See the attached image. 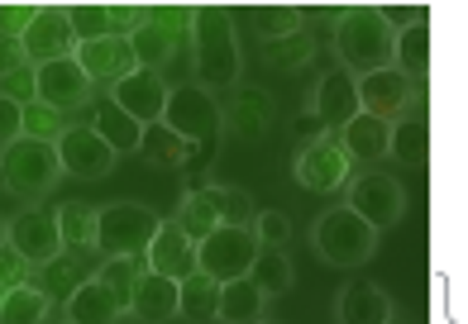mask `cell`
<instances>
[{
  "label": "cell",
  "mask_w": 468,
  "mask_h": 324,
  "mask_svg": "<svg viewBox=\"0 0 468 324\" xmlns=\"http://www.w3.org/2000/svg\"><path fill=\"white\" fill-rule=\"evenodd\" d=\"M38 5H0V34L5 38H25V29L34 25Z\"/></svg>",
  "instance_id": "f6af8a7d"
},
{
  "label": "cell",
  "mask_w": 468,
  "mask_h": 324,
  "mask_svg": "<svg viewBox=\"0 0 468 324\" xmlns=\"http://www.w3.org/2000/svg\"><path fill=\"white\" fill-rule=\"evenodd\" d=\"M173 225L186 234L191 244H201V239H210V234L220 229V214H216V205L206 201V191H186V196L177 201V210H173Z\"/></svg>",
  "instance_id": "1f68e13d"
},
{
  "label": "cell",
  "mask_w": 468,
  "mask_h": 324,
  "mask_svg": "<svg viewBox=\"0 0 468 324\" xmlns=\"http://www.w3.org/2000/svg\"><path fill=\"white\" fill-rule=\"evenodd\" d=\"M244 72L239 34L225 5H191V77L201 91H234Z\"/></svg>",
  "instance_id": "7a4b0ae2"
},
{
  "label": "cell",
  "mask_w": 468,
  "mask_h": 324,
  "mask_svg": "<svg viewBox=\"0 0 468 324\" xmlns=\"http://www.w3.org/2000/svg\"><path fill=\"white\" fill-rule=\"evenodd\" d=\"M130 310H134L144 324L177 319V282H173V277H158V272H144V277H139V287H134Z\"/></svg>",
  "instance_id": "603a6c76"
},
{
  "label": "cell",
  "mask_w": 468,
  "mask_h": 324,
  "mask_svg": "<svg viewBox=\"0 0 468 324\" xmlns=\"http://www.w3.org/2000/svg\"><path fill=\"white\" fill-rule=\"evenodd\" d=\"M10 248L25 257L29 267H44L48 257L62 253L58 214H53V210H38V205H29L25 214H15V220H10Z\"/></svg>",
  "instance_id": "9a60e30c"
},
{
  "label": "cell",
  "mask_w": 468,
  "mask_h": 324,
  "mask_svg": "<svg viewBox=\"0 0 468 324\" xmlns=\"http://www.w3.org/2000/svg\"><path fill=\"white\" fill-rule=\"evenodd\" d=\"M335 139H339V148H345L354 162H378L382 153H388L392 124H388V120H373V115L358 110L345 129H335Z\"/></svg>",
  "instance_id": "7402d4cb"
},
{
  "label": "cell",
  "mask_w": 468,
  "mask_h": 324,
  "mask_svg": "<svg viewBox=\"0 0 468 324\" xmlns=\"http://www.w3.org/2000/svg\"><path fill=\"white\" fill-rule=\"evenodd\" d=\"M163 229V214H154L139 201H111L96 205V248L105 257H134L154 244V234Z\"/></svg>",
  "instance_id": "8992f818"
},
{
  "label": "cell",
  "mask_w": 468,
  "mask_h": 324,
  "mask_svg": "<svg viewBox=\"0 0 468 324\" xmlns=\"http://www.w3.org/2000/svg\"><path fill=\"white\" fill-rule=\"evenodd\" d=\"M38 100L53 105V110H81V105H91V77L81 72L77 53L72 57H58V62H44L38 68Z\"/></svg>",
  "instance_id": "5bb4252c"
},
{
  "label": "cell",
  "mask_w": 468,
  "mask_h": 324,
  "mask_svg": "<svg viewBox=\"0 0 468 324\" xmlns=\"http://www.w3.org/2000/svg\"><path fill=\"white\" fill-rule=\"evenodd\" d=\"M392 53H397V29L382 19L378 5H345L335 15V57L345 72L354 77L382 72L392 68Z\"/></svg>",
  "instance_id": "3957f363"
},
{
  "label": "cell",
  "mask_w": 468,
  "mask_h": 324,
  "mask_svg": "<svg viewBox=\"0 0 468 324\" xmlns=\"http://www.w3.org/2000/svg\"><path fill=\"white\" fill-rule=\"evenodd\" d=\"M19 124H25V105H15L0 96V148H10L19 139Z\"/></svg>",
  "instance_id": "bcb514c9"
},
{
  "label": "cell",
  "mask_w": 468,
  "mask_h": 324,
  "mask_svg": "<svg viewBox=\"0 0 468 324\" xmlns=\"http://www.w3.org/2000/svg\"><path fill=\"white\" fill-rule=\"evenodd\" d=\"M25 57L34 68L44 62H58V57H72L77 38H72V19H68V5H38L34 10V25L25 29Z\"/></svg>",
  "instance_id": "4fadbf2b"
},
{
  "label": "cell",
  "mask_w": 468,
  "mask_h": 324,
  "mask_svg": "<svg viewBox=\"0 0 468 324\" xmlns=\"http://www.w3.org/2000/svg\"><path fill=\"white\" fill-rule=\"evenodd\" d=\"M296 139H302V143L321 139V120H315V115H302V120H296Z\"/></svg>",
  "instance_id": "681fc988"
},
{
  "label": "cell",
  "mask_w": 468,
  "mask_h": 324,
  "mask_svg": "<svg viewBox=\"0 0 468 324\" xmlns=\"http://www.w3.org/2000/svg\"><path fill=\"white\" fill-rule=\"evenodd\" d=\"M77 257H81V253H68V248H62L58 257H48L44 267H34V287L44 291L48 300H53V296H58V300H68L81 282H87V277L77 272Z\"/></svg>",
  "instance_id": "836d02e7"
},
{
  "label": "cell",
  "mask_w": 468,
  "mask_h": 324,
  "mask_svg": "<svg viewBox=\"0 0 468 324\" xmlns=\"http://www.w3.org/2000/svg\"><path fill=\"white\" fill-rule=\"evenodd\" d=\"M25 282H29V263L10 244H0V300H5L15 287H25Z\"/></svg>",
  "instance_id": "ee69618b"
},
{
  "label": "cell",
  "mask_w": 468,
  "mask_h": 324,
  "mask_svg": "<svg viewBox=\"0 0 468 324\" xmlns=\"http://www.w3.org/2000/svg\"><path fill=\"white\" fill-rule=\"evenodd\" d=\"M68 115L62 110H53V105H44V100H34V105H25V124H19V139H34V143H58L62 134H68Z\"/></svg>",
  "instance_id": "f35d334b"
},
{
  "label": "cell",
  "mask_w": 468,
  "mask_h": 324,
  "mask_svg": "<svg viewBox=\"0 0 468 324\" xmlns=\"http://www.w3.org/2000/svg\"><path fill=\"white\" fill-rule=\"evenodd\" d=\"M91 129L115 148V158H124V153H139V139H144V124L139 120H130L120 110L115 100H105L101 110H96V120H91Z\"/></svg>",
  "instance_id": "f546056e"
},
{
  "label": "cell",
  "mask_w": 468,
  "mask_h": 324,
  "mask_svg": "<svg viewBox=\"0 0 468 324\" xmlns=\"http://www.w3.org/2000/svg\"><path fill=\"white\" fill-rule=\"evenodd\" d=\"M81 72L91 77V86H120L124 77L139 72V57H134V43L130 38H96V43H81L77 48Z\"/></svg>",
  "instance_id": "2e32d148"
},
{
  "label": "cell",
  "mask_w": 468,
  "mask_h": 324,
  "mask_svg": "<svg viewBox=\"0 0 468 324\" xmlns=\"http://www.w3.org/2000/svg\"><path fill=\"white\" fill-rule=\"evenodd\" d=\"M53 148H58V162H62V172H68V177L101 182V177H111V172H115V148L105 143L91 124H72Z\"/></svg>",
  "instance_id": "8fae6325"
},
{
  "label": "cell",
  "mask_w": 468,
  "mask_h": 324,
  "mask_svg": "<svg viewBox=\"0 0 468 324\" xmlns=\"http://www.w3.org/2000/svg\"><path fill=\"white\" fill-rule=\"evenodd\" d=\"M311 244L321 253V263H330V267H364L378 253V229H368L349 205H335L315 220Z\"/></svg>",
  "instance_id": "5b68a950"
},
{
  "label": "cell",
  "mask_w": 468,
  "mask_h": 324,
  "mask_svg": "<svg viewBox=\"0 0 468 324\" xmlns=\"http://www.w3.org/2000/svg\"><path fill=\"white\" fill-rule=\"evenodd\" d=\"M48 319H53V300L34 282L15 287L5 300H0V324H48Z\"/></svg>",
  "instance_id": "d6a6232c"
},
{
  "label": "cell",
  "mask_w": 468,
  "mask_h": 324,
  "mask_svg": "<svg viewBox=\"0 0 468 324\" xmlns=\"http://www.w3.org/2000/svg\"><path fill=\"white\" fill-rule=\"evenodd\" d=\"M382 10V19L401 34V29H411V25H425V10H416V5H378Z\"/></svg>",
  "instance_id": "7dc6e473"
},
{
  "label": "cell",
  "mask_w": 468,
  "mask_h": 324,
  "mask_svg": "<svg viewBox=\"0 0 468 324\" xmlns=\"http://www.w3.org/2000/svg\"><path fill=\"white\" fill-rule=\"evenodd\" d=\"M25 43H19V38H5V34H0V77H5V72H15V68H25Z\"/></svg>",
  "instance_id": "c3c4849f"
},
{
  "label": "cell",
  "mask_w": 468,
  "mask_h": 324,
  "mask_svg": "<svg viewBox=\"0 0 468 324\" xmlns=\"http://www.w3.org/2000/svg\"><path fill=\"white\" fill-rule=\"evenodd\" d=\"M130 43L139 68L154 72L167 91L191 81V5H148V19Z\"/></svg>",
  "instance_id": "6da1fadb"
},
{
  "label": "cell",
  "mask_w": 468,
  "mask_h": 324,
  "mask_svg": "<svg viewBox=\"0 0 468 324\" xmlns=\"http://www.w3.org/2000/svg\"><path fill=\"white\" fill-rule=\"evenodd\" d=\"M0 244H10V220L0 214Z\"/></svg>",
  "instance_id": "f907efd6"
},
{
  "label": "cell",
  "mask_w": 468,
  "mask_h": 324,
  "mask_svg": "<svg viewBox=\"0 0 468 324\" xmlns=\"http://www.w3.org/2000/svg\"><path fill=\"white\" fill-rule=\"evenodd\" d=\"M416 105V81L401 77L397 68H382V72H368L358 77V110L373 115V120H407V110Z\"/></svg>",
  "instance_id": "7c38bea8"
},
{
  "label": "cell",
  "mask_w": 468,
  "mask_h": 324,
  "mask_svg": "<svg viewBox=\"0 0 468 324\" xmlns=\"http://www.w3.org/2000/svg\"><path fill=\"white\" fill-rule=\"evenodd\" d=\"M253 29H259L263 43L287 38V34H302L306 29V10L302 5H259V10H253Z\"/></svg>",
  "instance_id": "74e56055"
},
{
  "label": "cell",
  "mask_w": 468,
  "mask_h": 324,
  "mask_svg": "<svg viewBox=\"0 0 468 324\" xmlns=\"http://www.w3.org/2000/svg\"><path fill=\"white\" fill-rule=\"evenodd\" d=\"M111 100L120 105L130 120H139V124H158L163 120V110H167V86L154 77V72H134V77H124L120 86H111Z\"/></svg>",
  "instance_id": "ffe728a7"
},
{
  "label": "cell",
  "mask_w": 468,
  "mask_h": 324,
  "mask_svg": "<svg viewBox=\"0 0 468 324\" xmlns=\"http://www.w3.org/2000/svg\"><path fill=\"white\" fill-rule=\"evenodd\" d=\"M53 214H58V239H62L68 253H91L96 248V205L62 201Z\"/></svg>",
  "instance_id": "4316f807"
},
{
  "label": "cell",
  "mask_w": 468,
  "mask_h": 324,
  "mask_svg": "<svg viewBox=\"0 0 468 324\" xmlns=\"http://www.w3.org/2000/svg\"><path fill=\"white\" fill-rule=\"evenodd\" d=\"M148 272V257L144 253H134V257H105V263L91 272L96 282L111 291V300H115V310L120 315H130V300H134V287H139V277Z\"/></svg>",
  "instance_id": "cb8c5ba5"
},
{
  "label": "cell",
  "mask_w": 468,
  "mask_h": 324,
  "mask_svg": "<svg viewBox=\"0 0 468 324\" xmlns=\"http://www.w3.org/2000/svg\"><path fill=\"white\" fill-rule=\"evenodd\" d=\"M144 257H148V272L173 277V282H186L191 272H201L197 267V244H191L173 220H163V229L154 234V244L144 248Z\"/></svg>",
  "instance_id": "d6986e66"
},
{
  "label": "cell",
  "mask_w": 468,
  "mask_h": 324,
  "mask_svg": "<svg viewBox=\"0 0 468 324\" xmlns=\"http://www.w3.org/2000/svg\"><path fill=\"white\" fill-rule=\"evenodd\" d=\"M220 124L244 143L263 139L272 129V96L263 91V86H234L229 100L220 105Z\"/></svg>",
  "instance_id": "e0dca14e"
},
{
  "label": "cell",
  "mask_w": 468,
  "mask_h": 324,
  "mask_svg": "<svg viewBox=\"0 0 468 324\" xmlns=\"http://www.w3.org/2000/svg\"><path fill=\"white\" fill-rule=\"evenodd\" d=\"M0 96L15 100V105H34L38 100V68L34 62H25V68H15L0 77Z\"/></svg>",
  "instance_id": "b9f144b4"
},
{
  "label": "cell",
  "mask_w": 468,
  "mask_h": 324,
  "mask_svg": "<svg viewBox=\"0 0 468 324\" xmlns=\"http://www.w3.org/2000/svg\"><path fill=\"white\" fill-rule=\"evenodd\" d=\"M311 115L321 120L325 129H345V124L358 115V77L345 72V68H330L321 81H315Z\"/></svg>",
  "instance_id": "ac0fdd59"
},
{
  "label": "cell",
  "mask_w": 468,
  "mask_h": 324,
  "mask_svg": "<svg viewBox=\"0 0 468 324\" xmlns=\"http://www.w3.org/2000/svg\"><path fill=\"white\" fill-rule=\"evenodd\" d=\"M392 315L397 306L378 282H354L335 296V324H388Z\"/></svg>",
  "instance_id": "44dd1931"
},
{
  "label": "cell",
  "mask_w": 468,
  "mask_h": 324,
  "mask_svg": "<svg viewBox=\"0 0 468 324\" xmlns=\"http://www.w3.org/2000/svg\"><path fill=\"white\" fill-rule=\"evenodd\" d=\"M62 315H68V324H115V319H120L111 291H105L96 277H87V282H81L68 300H62Z\"/></svg>",
  "instance_id": "d4e9b609"
},
{
  "label": "cell",
  "mask_w": 468,
  "mask_h": 324,
  "mask_svg": "<svg viewBox=\"0 0 468 324\" xmlns=\"http://www.w3.org/2000/svg\"><path fill=\"white\" fill-rule=\"evenodd\" d=\"M268 57L278 62L282 72H296V68H306V62L315 57V38L302 29V34H287V38H272L268 43Z\"/></svg>",
  "instance_id": "60d3db41"
},
{
  "label": "cell",
  "mask_w": 468,
  "mask_h": 324,
  "mask_svg": "<svg viewBox=\"0 0 468 324\" xmlns=\"http://www.w3.org/2000/svg\"><path fill=\"white\" fill-rule=\"evenodd\" d=\"M349 191V210L364 220L368 229H392L401 214H407V191H401L392 177H382V172H358V177L345 186Z\"/></svg>",
  "instance_id": "30bf717a"
},
{
  "label": "cell",
  "mask_w": 468,
  "mask_h": 324,
  "mask_svg": "<svg viewBox=\"0 0 468 324\" xmlns=\"http://www.w3.org/2000/svg\"><path fill=\"white\" fill-rule=\"evenodd\" d=\"M425 153H431V129H425V120H420V115L397 120V124H392V139H388V158L407 162V167H420Z\"/></svg>",
  "instance_id": "e575fe53"
},
{
  "label": "cell",
  "mask_w": 468,
  "mask_h": 324,
  "mask_svg": "<svg viewBox=\"0 0 468 324\" xmlns=\"http://www.w3.org/2000/svg\"><path fill=\"white\" fill-rule=\"evenodd\" d=\"M354 177H358L354 158L339 148L335 129L321 134V139H311V143H302V148H296V158H292V182L302 191H321V196H330V191H345Z\"/></svg>",
  "instance_id": "ba28073f"
},
{
  "label": "cell",
  "mask_w": 468,
  "mask_h": 324,
  "mask_svg": "<svg viewBox=\"0 0 468 324\" xmlns=\"http://www.w3.org/2000/svg\"><path fill=\"white\" fill-rule=\"evenodd\" d=\"M253 253H259L253 229H229V225H220L210 239L197 244V267L210 277V282L225 287V282H239V277H249Z\"/></svg>",
  "instance_id": "9c48e42d"
},
{
  "label": "cell",
  "mask_w": 468,
  "mask_h": 324,
  "mask_svg": "<svg viewBox=\"0 0 468 324\" xmlns=\"http://www.w3.org/2000/svg\"><path fill=\"white\" fill-rule=\"evenodd\" d=\"M425 62H431V29H425V25H411V29H401V34H397V53H392V68H397L401 77L420 81V77H425Z\"/></svg>",
  "instance_id": "d590c367"
},
{
  "label": "cell",
  "mask_w": 468,
  "mask_h": 324,
  "mask_svg": "<svg viewBox=\"0 0 468 324\" xmlns=\"http://www.w3.org/2000/svg\"><path fill=\"white\" fill-rule=\"evenodd\" d=\"M177 315L191 324H210L220 315V282H210L206 272H191L186 282H177Z\"/></svg>",
  "instance_id": "484cf974"
},
{
  "label": "cell",
  "mask_w": 468,
  "mask_h": 324,
  "mask_svg": "<svg viewBox=\"0 0 468 324\" xmlns=\"http://www.w3.org/2000/svg\"><path fill=\"white\" fill-rule=\"evenodd\" d=\"M259 324H278V319H259Z\"/></svg>",
  "instance_id": "f5cc1de1"
},
{
  "label": "cell",
  "mask_w": 468,
  "mask_h": 324,
  "mask_svg": "<svg viewBox=\"0 0 468 324\" xmlns=\"http://www.w3.org/2000/svg\"><path fill=\"white\" fill-rule=\"evenodd\" d=\"M139 153H144V162H154V167H186L191 158H197V148H191L182 134H173V129L158 120V124H144Z\"/></svg>",
  "instance_id": "83f0119b"
},
{
  "label": "cell",
  "mask_w": 468,
  "mask_h": 324,
  "mask_svg": "<svg viewBox=\"0 0 468 324\" xmlns=\"http://www.w3.org/2000/svg\"><path fill=\"white\" fill-rule=\"evenodd\" d=\"M163 124L173 129V134H182L197 153H210V148L220 143L225 124H220V100L201 91L197 81L177 86V91H167V110H163Z\"/></svg>",
  "instance_id": "52a82bcc"
},
{
  "label": "cell",
  "mask_w": 468,
  "mask_h": 324,
  "mask_svg": "<svg viewBox=\"0 0 468 324\" xmlns=\"http://www.w3.org/2000/svg\"><path fill=\"white\" fill-rule=\"evenodd\" d=\"M388 324H407V319H397V315H392V319H388Z\"/></svg>",
  "instance_id": "816d5d0a"
},
{
  "label": "cell",
  "mask_w": 468,
  "mask_h": 324,
  "mask_svg": "<svg viewBox=\"0 0 468 324\" xmlns=\"http://www.w3.org/2000/svg\"><path fill=\"white\" fill-rule=\"evenodd\" d=\"M206 201L216 205L220 225H229V229H249V225H253V214H259V205H253L249 191H239V186H225V182L206 186Z\"/></svg>",
  "instance_id": "8d00e7d4"
},
{
  "label": "cell",
  "mask_w": 468,
  "mask_h": 324,
  "mask_svg": "<svg viewBox=\"0 0 468 324\" xmlns=\"http://www.w3.org/2000/svg\"><path fill=\"white\" fill-rule=\"evenodd\" d=\"M249 282L259 287L268 300L287 296V291H292V263H287V253L259 244V253H253V267H249Z\"/></svg>",
  "instance_id": "4dcf8cb0"
},
{
  "label": "cell",
  "mask_w": 468,
  "mask_h": 324,
  "mask_svg": "<svg viewBox=\"0 0 468 324\" xmlns=\"http://www.w3.org/2000/svg\"><path fill=\"white\" fill-rule=\"evenodd\" d=\"M249 229H253V239H259L263 248H282L292 239V220H287V214H278V210H259Z\"/></svg>",
  "instance_id": "7bdbcfd3"
},
{
  "label": "cell",
  "mask_w": 468,
  "mask_h": 324,
  "mask_svg": "<svg viewBox=\"0 0 468 324\" xmlns=\"http://www.w3.org/2000/svg\"><path fill=\"white\" fill-rule=\"evenodd\" d=\"M268 310V296L249 282V277H239V282H225L220 287V315L225 324H259Z\"/></svg>",
  "instance_id": "f1b7e54d"
},
{
  "label": "cell",
  "mask_w": 468,
  "mask_h": 324,
  "mask_svg": "<svg viewBox=\"0 0 468 324\" xmlns=\"http://www.w3.org/2000/svg\"><path fill=\"white\" fill-rule=\"evenodd\" d=\"M68 19H72L77 48H81V43H96V38H111V5H91V0H81V5H68Z\"/></svg>",
  "instance_id": "ab89813d"
},
{
  "label": "cell",
  "mask_w": 468,
  "mask_h": 324,
  "mask_svg": "<svg viewBox=\"0 0 468 324\" xmlns=\"http://www.w3.org/2000/svg\"><path fill=\"white\" fill-rule=\"evenodd\" d=\"M0 182L15 201L38 205L48 191L62 182V162L53 143H34V139H15L10 148H0Z\"/></svg>",
  "instance_id": "277c9868"
}]
</instances>
